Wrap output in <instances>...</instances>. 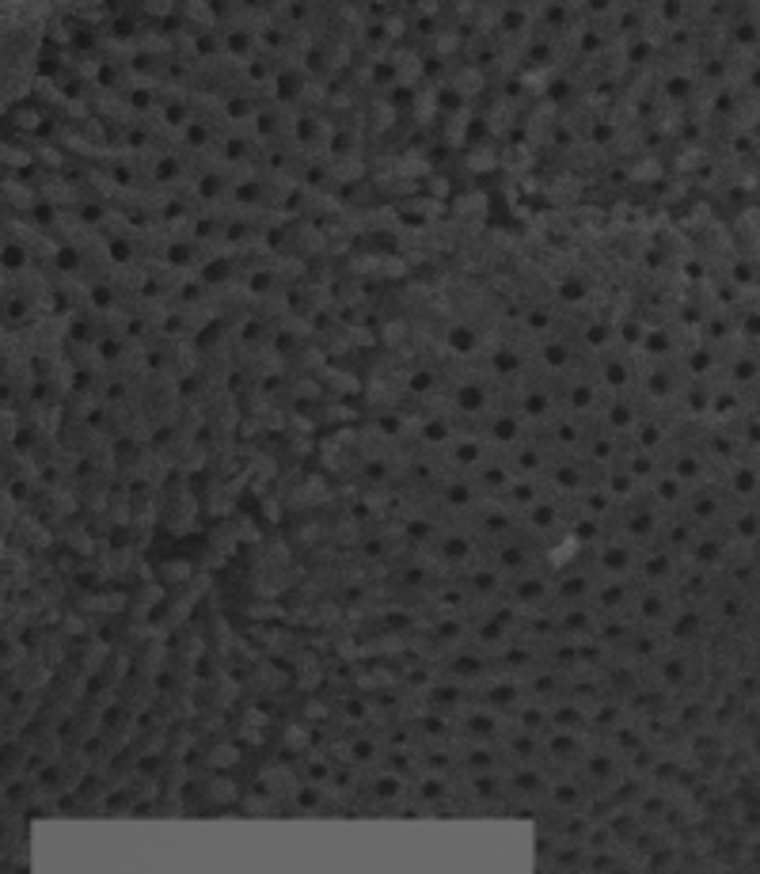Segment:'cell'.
I'll return each mask as SVG.
<instances>
[{
  "label": "cell",
  "mask_w": 760,
  "mask_h": 874,
  "mask_svg": "<svg viewBox=\"0 0 760 874\" xmlns=\"http://www.w3.org/2000/svg\"><path fill=\"white\" fill-rule=\"evenodd\" d=\"M460 403H464V407H479V403H483V392H479V388H464V392H460Z\"/></svg>",
  "instance_id": "1"
},
{
  "label": "cell",
  "mask_w": 760,
  "mask_h": 874,
  "mask_svg": "<svg viewBox=\"0 0 760 874\" xmlns=\"http://www.w3.org/2000/svg\"><path fill=\"white\" fill-rule=\"evenodd\" d=\"M453 346H456V350H472V335H468L464 327H456V331H453Z\"/></svg>",
  "instance_id": "2"
},
{
  "label": "cell",
  "mask_w": 760,
  "mask_h": 874,
  "mask_svg": "<svg viewBox=\"0 0 760 874\" xmlns=\"http://www.w3.org/2000/svg\"><path fill=\"white\" fill-rule=\"evenodd\" d=\"M411 388H415V392H426V388H430V377H426V373H418L415 384H411Z\"/></svg>",
  "instance_id": "3"
}]
</instances>
